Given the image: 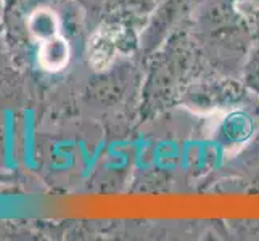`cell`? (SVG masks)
Returning <instances> with one entry per match:
<instances>
[{"label":"cell","mask_w":259,"mask_h":241,"mask_svg":"<svg viewBox=\"0 0 259 241\" xmlns=\"http://www.w3.org/2000/svg\"><path fill=\"white\" fill-rule=\"evenodd\" d=\"M116 57V35L110 29H100L91 39V63L97 69L108 68Z\"/></svg>","instance_id":"cell-1"},{"label":"cell","mask_w":259,"mask_h":241,"mask_svg":"<svg viewBox=\"0 0 259 241\" xmlns=\"http://www.w3.org/2000/svg\"><path fill=\"white\" fill-rule=\"evenodd\" d=\"M69 60V47L61 35H55L42 42L39 52L40 65L49 71H60L65 68Z\"/></svg>","instance_id":"cell-2"},{"label":"cell","mask_w":259,"mask_h":241,"mask_svg":"<svg viewBox=\"0 0 259 241\" xmlns=\"http://www.w3.org/2000/svg\"><path fill=\"white\" fill-rule=\"evenodd\" d=\"M28 28L29 32L40 42L50 37H55V35L60 34L58 18L49 8H39V10H35L29 18Z\"/></svg>","instance_id":"cell-3"}]
</instances>
